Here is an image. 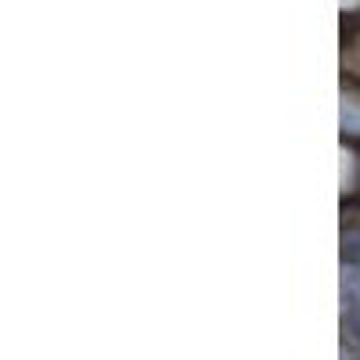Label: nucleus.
Returning a JSON list of instances; mask_svg holds the SVG:
<instances>
[{
    "mask_svg": "<svg viewBox=\"0 0 360 360\" xmlns=\"http://www.w3.org/2000/svg\"><path fill=\"white\" fill-rule=\"evenodd\" d=\"M342 259L349 266H360V227H349L346 231V245H342Z\"/></svg>",
    "mask_w": 360,
    "mask_h": 360,
    "instance_id": "nucleus-2",
    "label": "nucleus"
},
{
    "mask_svg": "<svg viewBox=\"0 0 360 360\" xmlns=\"http://www.w3.org/2000/svg\"><path fill=\"white\" fill-rule=\"evenodd\" d=\"M346 324H349V335L360 346V285L349 288V310H346Z\"/></svg>",
    "mask_w": 360,
    "mask_h": 360,
    "instance_id": "nucleus-1",
    "label": "nucleus"
}]
</instances>
